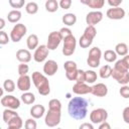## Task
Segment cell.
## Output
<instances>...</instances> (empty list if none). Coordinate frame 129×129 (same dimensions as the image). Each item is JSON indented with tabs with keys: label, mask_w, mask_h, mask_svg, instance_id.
<instances>
[{
	"label": "cell",
	"mask_w": 129,
	"mask_h": 129,
	"mask_svg": "<svg viewBox=\"0 0 129 129\" xmlns=\"http://www.w3.org/2000/svg\"><path fill=\"white\" fill-rule=\"evenodd\" d=\"M88 101L83 97H74L68 105L69 115L75 120H83L88 113Z\"/></svg>",
	"instance_id": "1"
},
{
	"label": "cell",
	"mask_w": 129,
	"mask_h": 129,
	"mask_svg": "<svg viewBox=\"0 0 129 129\" xmlns=\"http://www.w3.org/2000/svg\"><path fill=\"white\" fill-rule=\"evenodd\" d=\"M31 79H32V82H33L34 86L36 87V89L40 95L47 96L50 93L49 82L44 75H42L39 72H34V73H32Z\"/></svg>",
	"instance_id": "2"
},
{
	"label": "cell",
	"mask_w": 129,
	"mask_h": 129,
	"mask_svg": "<svg viewBox=\"0 0 129 129\" xmlns=\"http://www.w3.org/2000/svg\"><path fill=\"white\" fill-rule=\"evenodd\" d=\"M101 56H102V51L99 47L95 46V47H92L89 51V56L87 58V63L89 67L95 69V68H98L100 66V59H101Z\"/></svg>",
	"instance_id": "3"
},
{
	"label": "cell",
	"mask_w": 129,
	"mask_h": 129,
	"mask_svg": "<svg viewBox=\"0 0 129 129\" xmlns=\"http://www.w3.org/2000/svg\"><path fill=\"white\" fill-rule=\"evenodd\" d=\"M60 117H61V111L48 109V112L46 113L44 118L45 125L48 127H55L60 123Z\"/></svg>",
	"instance_id": "4"
},
{
	"label": "cell",
	"mask_w": 129,
	"mask_h": 129,
	"mask_svg": "<svg viewBox=\"0 0 129 129\" xmlns=\"http://www.w3.org/2000/svg\"><path fill=\"white\" fill-rule=\"evenodd\" d=\"M62 41H63V46H62V50L61 51H62L63 55H66V56L72 55L75 52L76 46H77V39H76V37L72 34V35L63 38Z\"/></svg>",
	"instance_id": "5"
},
{
	"label": "cell",
	"mask_w": 129,
	"mask_h": 129,
	"mask_svg": "<svg viewBox=\"0 0 129 129\" xmlns=\"http://www.w3.org/2000/svg\"><path fill=\"white\" fill-rule=\"evenodd\" d=\"M26 32H27L26 26L23 23H17L13 26V28L10 32V39L13 42H18L26 34Z\"/></svg>",
	"instance_id": "6"
},
{
	"label": "cell",
	"mask_w": 129,
	"mask_h": 129,
	"mask_svg": "<svg viewBox=\"0 0 129 129\" xmlns=\"http://www.w3.org/2000/svg\"><path fill=\"white\" fill-rule=\"evenodd\" d=\"M107 118H108V112L103 108L95 109L90 113V120L94 124H101L103 122H106Z\"/></svg>",
	"instance_id": "7"
},
{
	"label": "cell",
	"mask_w": 129,
	"mask_h": 129,
	"mask_svg": "<svg viewBox=\"0 0 129 129\" xmlns=\"http://www.w3.org/2000/svg\"><path fill=\"white\" fill-rule=\"evenodd\" d=\"M112 77L120 85L125 86L129 83V71L117 70V69L113 68L112 69Z\"/></svg>",
	"instance_id": "8"
},
{
	"label": "cell",
	"mask_w": 129,
	"mask_h": 129,
	"mask_svg": "<svg viewBox=\"0 0 129 129\" xmlns=\"http://www.w3.org/2000/svg\"><path fill=\"white\" fill-rule=\"evenodd\" d=\"M61 40H62V37H61L59 31H51L48 34L46 46H47V48L49 50H54L55 48L58 47V45L60 44Z\"/></svg>",
	"instance_id": "9"
},
{
	"label": "cell",
	"mask_w": 129,
	"mask_h": 129,
	"mask_svg": "<svg viewBox=\"0 0 129 129\" xmlns=\"http://www.w3.org/2000/svg\"><path fill=\"white\" fill-rule=\"evenodd\" d=\"M63 69L66 71V77L70 81H76L77 75H78V68L77 63L73 60H67L63 63Z\"/></svg>",
	"instance_id": "10"
},
{
	"label": "cell",
	"mask_w": 129,
	"mask_h": 129,
	"mask_svg": "<svg viewBox=\"0 0 129 129\" xmlns=\"http://www.w3.org/2000/svg\"><path fill=\"white\" fill-rule=\"evenodd\" d=\"M1 105L3 107H6L7 109L16 110L20 107V101L12 95H6L1 98Z\"/></svg>",
	"instance_id": "11"
},
{
	"label": "cell",
	"mask_w": 129,
	"mask_h": 129,
	"mask_svg": "<svg viewBox=\"0 0 129 129\" xmlns=\"http://www.w3.org/2000/svg\"><path fill=\"white\" fill-rule=\"evenodd\" d=\"M102 19H103V13L99 10L91 11L86 16V22L88 25H91V26H95L100 21H102Z\"/></svg>",
	"instance_id": "12"
},
{
	"label": "cell",
	"mask_w": 129,
	"mask_h": 129,
	"mask_svg": "<svg viewBox=\"0 0 129 129\" xmlns=\"http://www.w3.org/2000/svg\"><path fill=\"white\" fill-rule=\"evenodd\" d=\"M48 52H49V49L47 48L46 45H44V44L39 45L33 53V58L36 62H42L48 56Z\"/></svg>",
	"instance_id": "13"
},
{
	"label": "cell",
	"mask_w": 129,
	"mask_h": 129,
	"mask_svg": "<svg viewBox=\"0 0 129 129\" xmlns=\"http://www.w3.org/2000/svg\"><path fill=\"white\" fill-rule=\"evenodd\" d=\"M106 15L108 18L113 20H119L123 19L125 17V10L121 7H115V8H109L106 12Z\"/></svg>",
	"instance_id": "14"
},
{
	"label": "cell",
	"mask_w": 129,
	"mask_h": 129,
	"mask_svg": "<svg viewBox=\"0 0 129 129\" xmlns=\"http://www.w3.org/2000/svg\"><path fill=\"white\" fill-rule=\"evenodd\" d=\"M58 70V66H57V62L53 59H48L44 62L43 64V73L46 75V76H53Z\"/></svg>",
	"instance_id": "15"
},
{
	"label": "cell",
	"mask_w": 129,
	"mask_h": 129,
	"mask_svg": "<svg viewBox=\"0 0 129 129\" xmlns=\"http://www.w3.org/2000/svg\"><path fill=\"white\" fill-rule=\"evenodd\" d=\"M31 78L27 75L25 76H19L18 80H17V88L22 91V92H28V90L30 89L31 86Z\"/></svg>",
	"instance_id": "16"
},
{
	"label": "cell",
	"mask_w": 129,
	"mask_h": 129,
	"mask_svg": "<svg viewBox=\"0 0 129 129\" xmlns=\"http://www.w3.org/2000/svg\"><path fill=\"white\" fill-rule=\"evenodd\" d=\"M73 92L79 96L87 95L92 92V87H90L86 83H76L73 86Z\"/></svg>",
	"instance_id": "17"
},
{
	"label": "cell",
	"mask_w": 129,
	"mask_h": 129,
	"mask_svg": "<svg viewBox=\"0 0 129 129\" xmlns=\"http://www.w3.org/2000/svg\"><path fill=\"white\" fill-rule=\"evenodd\" d=\"M91 94H93L96 97H105L108 94V88L105 84L103 83H98L96 85H94L92 87V92Z\"/></svg>",
	"instance_id": "18"
},
{
	"label": "cell",
	"mask_w": 129,
	"mask_h": 129,
	"mask_svg": "<svg viewBox=\"0 0 129 129\" xmlns=\"http://www.w3.org/2000/svg\"><path fill=\"white\" fill-rule=\"evenodd\" d=\"M16 58L21 63H27L31 60V53L28 49H18L16 52Z\"/></svg>",
	"instance_id": "19"
},
{
	"label": "cell",
	"mask_w": 129,
	"mask_h": 129,
	"mask_svg": "<svg viewBox=\"0 0 129 129\" xmlns=\"http://www.w3.org/2000/svg\"><path fill=\"white\" fill-rule=\"evenodd\" d=\"M44 113H45V108H44L43 105H40V104L34 105V106H32L31 109H30V115H31V117L34 118V119H39V118H41Z\"/></svg>",
	"instance_id": "20"
},
{
	"label": "cell",
	"mask_w": 129,
	"mask_h": 129,
	"mask_svg": "<svg viewBox=\"0 0 129 129\" xmlns=\"http://www.w3.org/2000/svg\"><path fill=\"white\" fill-rule=\"evenodd\" d=\"M81 3L89 6L93 9H100L104 6L105 1L104 0H81Z\"/></svg>",
	"instance_id": "21"
},
{
	"label": "cell",
	"mask_w": 129,
	"mask_h": 129,
	"mask_svg": "<svg viewBox=\"0 0 129 129\" xmlns=\"http://www.w3.org/2000/svg\"><path fill=\"white\" fill-rule=\"evenodd\" d=\"M61 20H62V23L64 25H67V26H73L77 22V16L74 13H66L62 16Z\"/></svg>",
	"instance_id": "22"
},
{
	"label": "cell",
	"mask_w": 129,
	"mask_h": 129,
	"mask_svg": "<svg viewBox=\"0 0 129 129\" xmlns=\"http://www.w3.org/2000/svg\"><path fill=\"white\" fill-rule=\"evenodd\" d=\"M26 44L29 49H36L38 47V36L36 34H30L26 39Z\"/></svg>",
	"instance_id": "23"
},
{
	"label": "cell",
	"mask_w": 129,
	"mask_h": 129,
	"mask_svg": "<svg viewBox=\"0 0 129 129\" xmlns=\"http://www.w3.org/2000/svg\"><path fill=\"white\" fill-rule=\"evenodd\" d=\"M7 18H8V21L11 22V23H16L20 20L21 18V12L19 10H11L10 12H8V15H7Z\"/></svg>",
	"instance_id": "24"
},
{
	"label": "cell",
	"mask_w": 129,
	"mask_h": 129,
	"mask_svg": "<svg viewBox=\"0 0 129 129\" xmlns=\"http://www.w3.org/2000/svg\"><path fill=\"white\" fill-rule=\"evenodd\" d=\"M115 52L117 53V55H121V56L127 55L128 54V45L124 42L117 43L115 46Z\"/></svg>",
	"instance_id": "25"
},
{
	"label": "cell",
	"mask_w": 129,
	"mask_h": 129,
	"mask_svg": "<svg viewBox=\"0 0 129 129\" xmlns=\"http://www.w3.org/2000/svg\"><path fill=\"white\" fill-rule=\"evenodd\" d=\"M17 116H19V115L15 112V110L5 109V110L3 111V120H4V122H5L6 124H8L13 118H15V117H17Z\"/></svg>",
	"instance_id": "26"
},
{
	"label": "cell",
	"mask_w": 129,
	"mask_h": 129,
	"mask_svg": "<svg viewBox=\"0 0 129 129\" xmlns=\"http://www.w3.org/2000/svg\"><path fill=\"white\" fill-rule=\"evenodd\" d=\"M99 75L102 79H108L112 77V68L109 64H104L103 67L100 68Z\"/></svg>",
	"instance_id": "27"
},
{
	"label": "cell",
	"mask_w": 129,
	"mask_h": 129,
	"mask_svg": "<svg viewBox=\"0 0 129 129\" xmlns=\"http://www.w3.org/2000/svg\"><path fill=\"white\" fill-rule=\"evenodd\" d=\"M21 101L26 105H31L35 102V96L30 92H24L21 95Z\"/></svg>",
	"instance_id": "28"
},
{
	"label": "cell",
	"mask_w": 129,
	"mask_h": 129,
	"mask_svg": "<svg viewBox=\"0 0 129 129\" xmlns=\"http://www.w3.org/2000/svg\"><path fill=\"white\" fill-rule=\"evenodd\" d=\"M103 55H104L103 56L104 59L106 61H108V62H113V61H115L117 59V53L115 52V50H112V49L105 50V52H104Z\"/></svg>",
	"instance_id": "29"
},
{
	"label": "cell",
	"mask_w": 129,
	"mask_h": 129,
	"mask_svg": "<svg viewBox=\"0 0 129 129\" xmlns=\"http://www.w3.org/2000/svg\"><path fill=\"white\" fill-rule=\"evenodd\" d=\"M58 2L56 0H47L45 2V9L48 12H55L58 9Z\"/></svg>",
	"instance_id": "30"
},
{
	"label": "cell",
	"mask_w": 129,
	"mask_h": 129,
	"mask_svg": "<svg viewBox=\"0 0 129 129\" xmlns=\"http://www.w3.org/2000/svg\"><path fill=\"white\" fill-rule=\"evenodd\" d=\"M86 37H88L89 39L93 40L95 38V36L97 35V29L95 28V26H91V25H88L84 31V34Z\"/></svg>",
	"instance_id": "31"
},
{
	"label": "cell",
	"mask_w": 129,
	"mask_h": 129,
	"mask_svg": "<svg viewBox=\"0 0 129 129\" xmlns=\"http://www.w3.org/2000/svg\"><path fill=\"white\" fill-rule=\"evenodd\" d=\"M97 78H98V76H97L96 72L91 71V70L86 71V83L93 84V83H95L97 81Z\"/></svg>",
	"instance_id": "32"
},
{
	"label": "cell",
	"mask_w": 129,
	"mask_h": 129,
	"mask_svg": "<svg viewBox=\"0 0 129 129\" xmlns=\"http://www.w3.org/2000/svg\"><path fill=\"white\" fill-rule=\"evenodd\" d=\"M25 10L28 14H35L38 11V5L36 2H28L25 6Z\"/></svg>",
	"instance_id": "33"
},
{
	"label": "cell",
	"mask_w": 129,
	"mask_h": 129,
	"mask_svg": "<svg viewBox=\"0 0 129 129\" xmlns=\"http://www.w3.org/2000/svg\"><path fill=\"white\" fill-rule=\"evenodd\" d=\"M3 89H4L7 93H12V92L14 91V89H15V83H14L12 80L7 79V80H5L4 83H3Z\"/></svg>",
	"instance_id": "34"
},
{
	"label": "cell",
	"mask_w": 129,
	"mask_h": 129,
	"mask_svg": "<svg viewBox=\"0 0 129 129\" xmlns=\"http://www.w3.org/2000/svg\"><path fill=\"white\" fill-rule=\"evenodd\" d=\"M48 109L61 111V103H60V101L57 100V99H51L48 102Z\"/></svg>",
	"instance_id": "35"
},
{
	"label": "cell",
	"mask_w": 129,
	"mask_h": 129,
	"mask_svg": "<svg viewBox=\"0 0 129 129\" xmlns=\"http://www.w3.org/2000/svg\"><path fill=\"white\" fill-rule=\"evenodd\" d=\"M22 125H23V122H22V119H21L19 116L13 118V119L8 123V126L14 127V128H16V129H20V128L22 127Z\"/></svg>",
	"instance_id": "36"
},
{
	"label": "cell",
	"mask_w": 129,
	"mask_h": 129,
	"mask_svg": "<svg viewBox=\"0 0 129 129\" xmlns=\"http://www.w3.org/2000/svg\"><path fill=\"white\" fill-rule=\"evenodd\" d=\"M92 42H93V40L89 39V38L86 37L85 35H82V36L80 37V39H79V44H80V46H81L82 48H87V47H89V46L92 44Z\"/></svg>",
	"instance_id": "37"
},
{
	"label": "cell",
	"mask_w": 129,
	"mask_h": 129,
	"mask_svg": "<svg viewBox=\"0 0 129 129\" xmlns=\"http://www.w3.org/2000/svg\"><path fill=\"white\" fill-rule=\"evenodd\" d=\"M36 127H37V123L34 120V118H29L24 123V128L25 129H36Z\"/></svg>",
	"instance_id": "38"
},
{
	"label": "cell",
	"mask_w": 129,
	"mask_h": 129,
	"mask_svg": "<svg viewBox=\"0 0 129 129\" xmlns=\"http://www.w3.org/2000/svg\"><path fill=\"white\" fill-rule=\"evenodd\" d=\"M76 83H86V72L83 70L78 71V75L76 78Z\"/></svg>",
	"instance_id": "39"
},
{
	"label": "cell",
	"mask_w": 129,
	"mask_h": 129,
	"mask_svg": "<svg viewBox=\"0 0 129 129\" xmlns=\"http://www.w3.org/2000/svg\"><path fill=\"white\" fill-rule=\"evenodd\" d=\"M9 4L12 8H21L24 6L25 1L24 0H9Z\"/></svg>",
	"instance_id": "40"
},
{
	"label": "cell",
	"mask_w": 129,
	"mask_h": 129,
	"mask_svg": "<svg viewBox=\"0 0 129 129\" xmlns=\"http://www.w3.org/2000/svg\"><path fill=\"white\" fill-rule=\"evenodd\" d=\"M28 71H29V67L26 63H20L18 66V74H19V76H25V75H27Z\"/></svg>",
	"instance_id": "41"
},
{
	"label": "cell",
	"mask_w": 129,
	"mask_h": 129,
	"mask_svg": "<svg viewBox=\"0 0 129 129\" xmlns=\"http://www.w3.org/2000/svg\"><path fill=\"white\" fill-rule=\"evenodd\" d=\"M119 93H120L121 97H123L124 99H128L129 98V86H127V85L122 86Z\"/></svg>",
	"instance_id": "42"
},
{
	"label": "cell",
	"mask_w": 129,
	"mask_h": 129,
	"mask_svg": "<svg viewBox=\"0 0 129 129\" xmlns=\"http://www.w3.org/2000/svg\"><path fill=\"white\" fill-rule=\"evenodd\" d=\"M9 41V37H8V34L5 32V31H0V44L1 45H4L6 43H8Z\"/></svg>",
	"instance_id": "43"
},
{
	"label": "cell",
	"mask_w": 129,
	"mask_h": 129,
	"mask_svg": "<svg viewBox=\"0 0 129 129\" xmlns=\"http://www.w3.org/2000/svg\"><path fill=\"white\" fill-rule=\"evenodd\" d=\"M59 33H60L62 39L73 34V33H72V30H71L70 28H68V27H62V28H60V29H59Z\"/></svg>",
	"instance_id": "44"
},
{
	"label": "cell",
	"mask_w": 129,
	"mask_h": 129,
	"mask_svg": "<svg viewBox=\"0 0 129 129\" xmlns=\"http://www.w3.org/2000/svg\"><path fill=\"white\" fill-rule=\"evenodd\" d=\"M58 4H59L60 8H62V9H69L71 7V5H72V0H60L58 2Z\"/></svg>",
	"instance_id": "45"
},
{
	"label": "cell",
	"mask_w": 129,
	"mask_h": 129,
	"mask_svg": "<svg viewBox=\"0 0 129 129\" xmlns=\"http://www.w3.org/2000/svg\"><path fill=\"white\" fill-rule=\"evenodd\" d=\"M122 117H123V120L126 124H129V106L124 108L123 112H122Z\"/></svg>",
	"instance_id": "46"
},
{
	"label": "cell",
	"mask_w": 129,
	"mask_h": 129,
	"mask_svg": "<svg viewBox=\"0 0 129 129\" xmlns=\"http://www.w3.org/2000/svg\"><path fill=\"white\" fill-rule=\"evenodd\" d=\"M122 3V0H108V4L112 7V8H115V7H119V5Z\"/></svg>",
	"instance_id": "47"
},
{
	"label": "cell",
	"mask_w": 129,
	"mask_h": 129,
	"mask_svg": "<svg viewBox=\"0 0 129 129\" xmlns=\"http://www.w3.org/2000/svg\"><path fill=\"white\" fill-rule=\"evenodd\" d=\"M79 129H94V126H93L91 123H87V122H85V123H83V124L80 125Z\"/></svg>",
	"instance_id": "48"
},
{
	"label": "cell",
	"mask_w": 129,
	"mask_h": 129,
	"mask_svg": "<svg viewBox=\"0 0 129 129\" xmlns=\"http://www.w3.org/2000/svg\"><path fill=\"white\" fill-rule=\"evenodd\" d=\"M99 129H111V126L108 122H103V123L100 124Z\"/></svg>",
	"instance_id": "49"
},
{
	"label": "cell",
	"mask_w": 129,
	"mask_h": 129,
	"mask_svg": "<svg viewBox=\"0 0 129 129\" xmlns=\"http://www.w3.org/2000/svg\"><path fill=\"white\" fill-rule=\"evenodd\" d=\"M122 61H123V63L125 64V67L129 70V54L125 55V56L122 58Z\"/></svg>",
	"instance_id": "50"
},
{
	"label": "cell",
	"mask_w": 129,
	"mask_h": 129,
	"mask_svg": "<svg viewBox=\"0 0 129 129\" xmlns=\"http://www.w3.org/2000/svg\"><path fill=\"white\" fill-rule=\"evenodd\" d=\"M4 26H5V20H4V18H1L0 19V31L3 30Z\"/></svg>",
	"instance_id": "51"
},
{
	"label": "cell",
	"mask_w": 129,
	"mask_h": 129,
	"mask_svg": "<svg viewBox=\"0 0 129 129\" xmlns=\"http://www.w3.org/2000/svg\"><path fill=\"white\" fill-rule=\"evenodd\" d=\"M7 129H16V128H14V127H11V126H8V127H7Z\"/></svg>",
	"instance_id": "52"
},
{
	"label": "cell",
	"mask_w": 129,
	"mask_h": 129,
	"mask_svg": "<svg viewBox=\"0 0 129 129\" xmlns=\"http://www.w3.org/2000/svg\"><path fill=\"white\" fill-rule=\"evenodd\" d=\"M56 129H61V128H56Z\"/></svg>",
	"instance_id": "53"
}]
</instances>
